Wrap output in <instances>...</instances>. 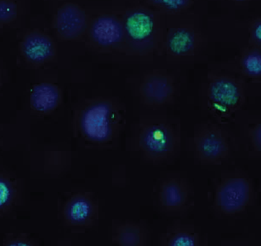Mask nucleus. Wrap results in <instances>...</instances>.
Returning <instances> with one entry per match:
<instances>
[{
  "mask_svg": "<svg viewBox=\"0 0 261 246\" xmlns=\"http://www.w3.org/2000/svg\"><path fill=\"white\" fill-rule=\"evenodd\" d=\"M245 100L241 80L226 75L214 76L210 79L206 103L210 112L216 118H228L241 108Z\"/></svg>",
  "mask_w": 261,
  "mask_h": 246,
  "instance_id": "4",
  "label": "nucleus"
},
{
  "mask_svg": "<svg viewBox=\"0 0 261 246\" xmlns=\"http://www.w3.org/2000/svg\"><path fill=\"white\" fill-rule=\"evenodd\" d=\"M3 246H34L32 242L23 238H15L4 243Z\"/></svg>",
  "mask_w": 261,
  "mask_h": 246,
  "instance_id": "23",
  "label": "nucleus"
},
{
  "mask_svg": "<svg viewBox=\"0 0 261 246\" xmlns=\"http://www.w3.org/2000/svg\"><path fill=\"white\" fill-rule=\"evenodd\" d=\"M242 73L254 80L261 77V48L249 46L244 48L240 59Z\"/></svg>",
  "mask_w": 261,
  "mask_h": 246,
  "instance_id": "17",
  "label": "nucleus"
},
{
  "mask_svg": "<svg viewBox=\"0 0 261 246\" xmlns=\"http://www.w3.org/2000/svg\"><path fill=\"white\" fill-rule=\"evenodd\" d=\"M225 246H251L248 244H244V243H241V244H239V243H238V244H229V245H225Z\"/></svg>",
  "mask_w": 261,
  "mask_h": 246,
  "instance_id": "24",
  "label": "nucleus"
},
{
  "mask_svg": "<svg viewBox=\"0 0 261 246\" xmlns=\"http://www.w3.org/2000/svg\"><path fill=\"white\" fill-rule=\"evenodd\" d=\"M58 246H75V245H72V244H69V243H64L61 244H60Z\"/></svg>",
  "mask_w": 261,
  "mask_h": 246,
  "instance_id": "25",
  "label": "nucleus"
},
{
  "mask_svg": "<svg viewBox=\"0 0 261 246\" xmlns=\"http://www.w3.org/2000/svg\"><path fill=\"white\" fill-rule=\"evenodd\" d=\"M62 216L64 224L74 229L93 226L99 218V206L91 194L76 192L64 203Z\"/></svg>",
  "mask_w": 261,
  "mask_h": 246,
  "instance_id": "7",
  "label": "nucleus"
},
{
  "mask_svg": "<svg viewBox=\"0 0 261 246\" xmlns=\"http://www.w3.org/2000/svg\"><path fill=\"white\" fill-rule=\"evenodd\" d=\"M157 201L162 213L169 216L182 217L191 206V191L184 181L169 178L160 184Z\"/></svg>",
  "mask_w": 261,
  "mask_h": 246,
  "instance_id": "8",
  "label": "nucleus"
},
{
  "mask_svg": "<svg viewBox=\"0 0 261 246\" xmlns=\"http://www.w3.org/2000/svg\"><path fill=\"white\" fill-rule=\"evenodd\" d=\"M143 102L151 106H160L169 103L173 98L174 87L168 76L154 73L146 76L140 87Z\"/></svg>",
  "mask_w": 261,
  "mask_h": 246,
  "instance_id": "14",
  "label": "nucleus"
},
{
  "mask_svg": "<svg viewBox=\"0 0 261 246\" xmlns=\"http://www.w3.org/2000/svg\"><path fill=\"white\" fill-rule=\"evenodd\" d=\"M149 234L145 224L124 222L114 226L111 241L115 246H146Z\"/></svg>",
  "mask_w": 261,
  "mask_h": 246,
  "instance_id": "15",
  "label": "nucleus"
},
{
  "mask_svg": "<svg viewBox=\"0 0 261 246\" xmlns=\"http://www.w3.org/2000/svg\"><path fill=\"white\" fill-rule=\"evenodd\" d=\"M29 100L30 106L35 111L47 113L58 106L60 94L55 85L48 82H39L30 87Z\"/></svg>",
  "mask_w": 261,
  "mask_h": 246,
  "instance_id": "16",
  "label": "nucleus"
},
{
  "mask_svg": "<svg viewBox=\"0 0 261 246\" xmlns=\"http://www.w3.org/2000/svg\"><path fill=\"white\" fill-rule=\"evenodd\" d=\"M87 17L84 10L73 3H66L56 11L53 26L63 39L72 40L81 36L87 27Z\"/></svg>",
  "mask_w": 261,
  "mask_h": 246,
  "instance_id": "11",
  "label": "nucleus"
},
{
  "mask_svg": "<svg viewBox=\"0 0 261 246\" xmlns=\"http://www.w3.org/2000/svg\"><path fill=\"white\" fill-rule=\"evenodd\" d=\"M161 15L148 6L126 9L121 17L124 35L121 50L139 57L149 56L158 50L163 37Z\"/></svg>",
  "mask_w": 261,
  "mask_h": 246,
  "instance_id": "1",
  "label": "nucleus"
},
{
  "mask_svg": "<svg viewBox=\"0 0 261 246\" xmlns=\"http://www.w3.org/2000/svg\"><path fill=\"white\" fill-rule=\"evenodd\" d=\"M249 46L261 48V18L252 19L249 27Z\"/></svg>",
  "mask_w": 261,
  "mask_h": 246,
  "instance_id": "22",
  "label": "nucleus"
},
{
  "mask_svg": "<svg viewBox=\"0 0 261 246\" xmlns=\"http://www.w3.org/2000/svg\"><path fill=\"white\" fill-rule=\"evenodd\" d=\"M159 246H208V240L195 225L176 219L161 234Z\"/></svg>",
  "mask_w": 261,
  "mask_h": 246,
  "instance_id": "13",
  "label": "nucleus"
},
{
  "mask_svg": "<svg viewBox=\"0 0 261 246\" xmlns=\"http://www.w3.org/2000/svg\"><path fill=\"white\" fill-rule=\"evenodd\" d=\"M200 36L192 26L180 24L170 28L164 46L167 54L173 58H185L194 55L200 45Z\"/></svg>",
  "mask_w": 261,
  "mask_h": 246,
  "instance_id": "12",
  "label": "nucleus"
},
{
  "mask_svg": "<svg viewBox=\"0 0 261 246\" xmlns=\"http://www.w3.org/2000/svg\"><path fill=\"white\" fill-rule=\"evenodd\" d=\"M134 142L144 158L159 163L166 161L174 155L178 138L170 124L150 120L139 124L134 134Z\"/></svg>",
  "mask_w": 261,
  "mask_h": 246,
  "instance_id": "3",
  "label": "nucleus"
},
{
  "mask_svg": "<svg viewBox=\"0 0 261 246\" xmlns=\"http://www.w3.org/2000/svg\"><path fill=\"white\" fill-rule=\"evenodd\" d=\"M192 144L196 158L204 164H218L230 152L226 133L215 125H205L198 129L194 135Z\"/></svg>",
  "mask_w": 261,
  "mask_h": 246,
  "instance_id": "6",
  "label": "nucleus"
},
{
  "mask_svg": "<svg viewBox=\"0 0 261 246\" xmlns=\"http://www.w3.org/2000/svg\"><path fill=\"white\" fill-rule=\"evenodd\" d=\"M253 196L252 185L247 178L230 177L222 180L216 187L213 209L220 217L238 215L251 204Z\"/></svg>",
  "mask_w": 261,
  "mask_h": 246,
  "instance_id": "5",
  "label": "nucleus"
},
{
  "mask_svg": "<svg viewBox=\"0 0 261 246\" xmlns=\"http://www.w3.org/2000/svg\"><path fill=\"white\" fill-rule=\"evenodd\" d=\"M120 115L116 107L106 100H96L86 104L75 117V128L88 143L107 144L116 136Z\"/></svg>",
  "mask_w": 261,
  "mask_h": 246,
  "instance_id": "2",
  "label": "nucleus"
},
{
  "mask_svg": "<svg viewBox=\"0 0 261 246\" xmlns=\"http://www.w3.org/2000/svg\"><path fill=\"white\" fill-rule=\"evenodd\" d=\"M20 10L17 2L0 0V27L9 25L17 19Z\"/></svg>",
  "mask_w": 261,
  "mask_h": 246,
  "instance_id": "19",
  "label": "nucleus"
},
{
  "mask_svg": "<svg viewBox=\"0 0 261 246\" xmlns=\"http://www.w3.org/2000/svg\"><path fill=\"white\" fill-rule=\"evenodd\" d=\"M89 38L90 43L98 50H121L124 35L121 18L108 14L96 17L89 26Z\"/></svg>",
  "mask_w": 261,
  "mask_h": 246,
  "instance_id": "9",
  "label": "nucleus"
},
{
  "mask_svg": "<svg viewBox=\"0 0 261 246\" xmlns=\"http://www.w3.org/2000/svg\"><path fill=\"white\" fill-rule=\"evenodd\" d=\"M146 4L162 15H176L189 9L194 1L191 0H151Z\"/></svg>",
  "mask_w": 261,
  "mask_h": 246,
  "instance_id": "18",
  "label": "nucleus"
},
{
  "mask_svg": "<svg viewBox=\"0 0 261 246\" xmlns=\"http://www.w3.org/2000/svg\"><path fill=\"white\" fill-rule=\"evenodd\" d=\"M1 73H0V83H1Z\"/></svg>",
  "mask_w": 261,
  "mask_h": 246,
  "instance_id": "26",
  "label": "nucleus"
},
{
  "mask_svg": "<svg viewBox=\"0 0 261 246\" xmlns=\"http://www.w3.org/2000/svg\"><path fill=\"white\" fill-rule=\"evenodd\" d=\"M14 188L7 178L0 176V214L10 207L14 198Z\"/></svg>",
  "mask_w": 261,
  "mask_h": 246,
  "instance_id": "20",
  "label": "nucleus"
},
{
  "mask_svg": "<svg viewBox=\"0 0 261 246\" xmlns=\"http://www.w3.org/2000/svg\"><path fill=\"white\" fill-rule=\"evenodd\" d=\"M246 135L251 150L253 152L260 153L261 151L260 122H256L250 125L247 130Z\"/></svg>",
  "mask_w": 261,
  "mask_h": 246,
  "instance_id": "21",
  "label": "nucleus"
},
{
  "mask_svg": "<svg viewBox=\"0 0 261 246\" xmlns=\"http://www.w3.org/2000/svg\"><path fill=\"white\" fill-rule=\"evenodd\" d=\"M21 60L34 68L49 62L55 56V46L52 39L45 33L33 29L27 32L18 43Z\"/></svg>",
  "mask_w": 261,
  "mask_h": 246,
  "instance_id": "10",
  "label": "nucleus"
}]
</instances>
